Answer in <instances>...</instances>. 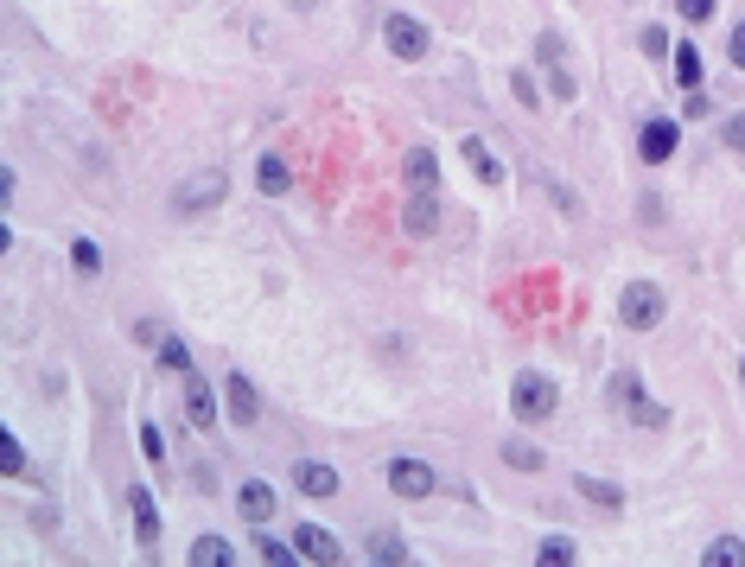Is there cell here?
Listing matches in <instances>:
<instances>
[{
  "label": "cell",
  "mask_w": 745,
  "mask_h": 567,
  "mask_svg": "<svg viewBox=\"0 0 745 567\" xmlns=\"http://www.w3.org/2000/svg\"><path fill=\"white\" fill-rule=\"evenodd\" d=\"M663 287L656 281H631L625 294H618V325H625V332H656V325H663Z\"/></svg>",
  "instance_id": "2"
},
{
  "label": "cell",
  "mask_w": 745,
  "mask_h": 567,
  "mask_svg": "<svg viewBox=\"0 0 745 567\" xmlns=\"http://www.w3.org/2000/svg\"><path fill=\"white\" fill-rule=\"evenodd\" d=\"M675 83H682V90L701 83V45H675Z\"/></svg>",
  "instance_id": "19"
},
{
  "label": "cell",
  "mask_w": 745,
  "mask_h": 567,
  "mask_svg": "<svg viewBox=\"0 0 745 567\" xmlns=\"http://www.w3.org/2000/svg\"><path fill=\"white\" fill-rule=\"evenodd\" d=\"M402 230H408V236H433V230H440V198H433V192H414V198L402 204Z\"/></svg>",
  "instance_id": "7"
},
{
  "label": "cell",
  "mask_w": 745,
  "mask_h": 567,
  "mask_svg": "<svg viewBox=\"0 0 745 567\" xmlns=\"http://www.w3.org/2000/svg\"><path fill=\"white\" fill-rule=\"evenodd\" d=\"M383 45H389L402 64H421L433 39H427V26H421V20H408V13H389V20H383Z\"/></svg>",
  "instance_id": "4"
},
{
  "label": "cell",
  "mask_w": 745,
  "mask_h": 567,
  "mask_svg": "<svg viewBox=\"0 0 745 567\" xmlns=\"http://www.w3.org/2000/svg\"><path fill=\"white\" fill-rule=\"evenodd\" d=\"M134 536H141L147 548L160 542V510H153V497H147V491H134Z\"/></svg>",
  "instance_id": "16"
},
{
  "label": "cell",
  "mask_w": 745,
  "mask_h": 567,
  "mask_svg": "<svg viewBox=\"0 0 745 567\" xmlns=\"http://www.w3.org/2000/svg\"><path fill=\"white\" fill-rule=\"evenodd\" d=\"M510 90H516V102H529V109H542V96H535V77H529V71H516V77H510Z\"/></svg>",
  "instance_id": "31"
},
{
  "label": "cell",
  "mask_w": 745,
  "mask_h": 567,
  "mask_svg": "<svg viewBox=\"0 0 745 567\" xmlns=\"http://www.w3.org/2000/svg\"><path fill=\"white\" fill-rule=\"evenodd\" d=\"M293 485L306 497H338V472L332 466H293Z\"/></svg>",
  "instance_id": "13"
},
{
  "label": "cell",
  "mask_w": 745,
  "mask_h": 567,
  "mask_svg": "<svg viewBox=\"0 0 745 567\" xmlns=\"http://www.w3.org/2000/svg\"><path fill=\"white\" fill-rule=\"evenodd\" d=\"M504 466L510 472H542V446L535 440H504Z\"/></svg>",
  "instance_id": "18"
},
{
  "label": "cell",
  "mask_w": 745,
  "mask_h": 567,
  "mask_svg": "<svg viewBox=\"0 0 745 567\" xmlns=\"http://www.w3.org/2000/svg\"><path fill=\"white\" fill-rule=\"evenodd\" d=\"M631 421H637V427H663L669 415H663V408L650 402V395H637V402H631Z\"/></svg>",
  "instance_id": "28"
},
{
  "label": "cell",
  "mask_w": 745,
  "mask_h": 567,
  "mask_svg": "<svg viewBox=\"0 0 745 567\" xmlns=\"http://www.w3.org/2000/svg\"><path fill=\"white\" fill-rule=\"evenodd\" d=\"M223 395H230V421H242V427H249L255 415H262V395H255V383H249V376H230V383H223Z\"/></svg>",
  "instance_id": "9"
},
{
  "label": "cell",
  "mask_w": 745,
  "mask_h": 567,
  "mask_svg": "<svg viewBox=\"0 0 745 567\" xmlns=\"http://www.w3.org/2000/svg\"><path fill=\"white\" fill-rule=\"evenodd\" d=\"M408 179H414V192H433V179H440V160H433V147H414V153H408Z\"/></svg>",
  "instance_id": "17"
},
{
  "label": "cell",
  "mask_w": 745,
  "mask_h": 567,
  "mask_svg": "<svg viewBox=\"0 0 745 567\" xmlns=\"http://www.w3.org/2000/svg\"><path fill=\"white\" fill-rule=\"evenodd\" d=\"M726 58H733V64H739V71H745V20L733 26V39H726Z\"/></svg>",
  "instance_id": "34"
},
{
  "label": "cell",
  "mask_w": 745,
  "mask_h": 567,
  "mask_svg": "<svg viewBox=\"0 0 745 567\" xmlns=\"http://www.w3.org/2000/svg\"><path fill=\"white\" fill-rule=\"evenodd\" d=\"M160 364L185 376V370H192V351H185V345H179V338H160Z\"/></svg>",
  "instance_id": "26"
},
{
  "label": "cell",
  "mask_w": 745,
  "mask_h": 567,
  "mask_svg": "<svg viewBox=\"0 0 745 567\" xmlns=\"http://www.w3.org/2000/svg\"><path fill=\"white\" fill-rule=\"evenodd\" d=\"M739 383H745V364H739Z\"/></svg>",
  "instance_id": "36"
},
{
  "label": "cell",
  "mask_w": 745,
  "mask_h": 567,
  "mask_svg": "<svg viewBox=\"0 0 745 567\" xmlns=\"http://www.w3.org/2000/svg\"><path fill=\"white\" fill-rule=\"evenodd\" d=\"M370 555H376V561H402V555H408V542L395 536V529H376V536H370Z\"/></svg>",
  "instance_id": "23"
},
{
  "label": "cell",
  "mask_w": 745,
  "mask_h": 567,
  "mask_svg": "<svg viewBox=\"0 0 745 567\" xmlns=\"http://www.w3.org/2000/svg\"><path fill=\"white\" fill-rule=\"evenodd\" d=\"M236 517H242V523H255V529L274 517V491L262 485V478H242V485H236Z\"/></svg>",
  "instance_id": "6"
},
{
  "label": "cell",
  "mask_w": 745,
  "mask_h": 567,
  "mask_svg": "<svg viewBox=\"0 0 745 567\" xmlns=\"http://www.w3.org/2000/svg\"><path fill=\"white\" fill-rule=\"evenodd\" d=\"M71 268L83 274V281H90V274H102V249L90 243V236H77V243H71Z\"/></svg>",
  "instance_id": "21"
},
{
  "label": "cell",
  "mask_w": 745,
  "mask_h": 567,
  "mask_svg": "<svg viewBox=\"0 0 745 567\" xmlns=\"http://www.w3.org/2000/svg\"><path fill=\"white\" fill-rule=\"evenodd\" d=\"M637 153H644L650 166H663L669 153H675V122H650L644 134H637Z\"/></svg>",
  "instance_id": "12"
},
{
  "label": "cell",
  "mask_w": 745,
  "mask_h": 567,
  "mask_svg": "<svg viewBox=\"0 0 745 567\" xmlns=\"http://www.w3.org/2000/svg\"><path fill=\"white\" fill-rule=\"evenodd\" d=\"M141 453H147V459H160V453H166V434H160L153 421H141Z\"/></svg>",
  "instance_id": "32"
},
{
  "label": "cell",
  "mask_w": 745,
  "mask_h": 567,
  "mask_svg": "<svg viewBox=\"0 0 745 567\" xmlns=\"http://www.w3.org/2000/svg\"><path fill=\"white\" fill-rule=\"evenodd\" d=\"M574 491L586 497V504H599V510H618V504H625V491H618V485H605V478H574Z\"/></svg>",
  "instance_id": "15"
},
{
  "label": "cell",
  "mask_w": 745,
  "mask_h": 567,
  "mask_svg": "<svg viewBox=\"0 0 745 567\" xmlns=\"http://www.w3.org/2000/svg\"><path fill=\"white\" fill-rule=\"evenodd\" d=\"M223 192H230V179H223V166H204L198 179H185L179 192H172V211H185V217H192V211H211V204H217Z\"/></svg>",
  "instance_id": "3"
},
{
  "label": "cell",
  "mask_w": 745,
  "mask_h": 567,
  "mask_svg": "<svg viewBox=\"0 0 745 567\" xmlns=\"http://www.w3.org/2000/svg\"><path fill=\"white\" fill-rule=\"evenodd\" d=\"M612 395H618V402H637L644 389H637V376H631V370H618V376H612Z\"/></svg>",
  "instance_id": "33"
},
{
  "label": "cell",
  "mask_w": 745,
  "mask_h": 567,
  "mask_svg": "<svg viewBox=\"0 0 745 567\" xmlns=\"http://www.w3.org/2000/svg\"><path fill=\"white\" fill-rule=\"evenodd\" d=\"M389 491L395 497H427L433 491V466L427 459H389Z\"/></svg>",
  "instance_id": "5"
},
{
  "label": "cell",
  "mask_w": 745,
  "mask_h": 567,
  "mask_svg": "<svg viewBox=\"0 0 745 567\" xmlns=\"http://www.w3.org/2000/svg\"><path fill=\"white\" fill-rule=\"evenodd\" d=\"M637 45H644L650 58H663V51H669V32H663V26H644V32H637Z\"/></svg>",
  "instance_id": "30"
},
{
  "label": "cell",
  "mask_w": 745,
  "mask_h": 567,
  "mask_svg": "<svg viewBox=\"0 0 745 567\" xmlns=\"http://www.w3.org/2000/svg\"><path fill=\"white\" fill-rule=\"evenodd\" d=\"M707 561H714V567H739L745 561V542L739 536H720L714 548H707Z\"/></svg>",
  "instance_id": "24"
},
{
  "label": "cell",
  "mask_w": 745,
  "mask_h": 567,
  "mask_svg": "<svg viewBox=\"0 0 745 567\" xmlns=\"http://www.w3.org/2000/svg\"><path fill=\"white\" fill-rule=\"evenodd\" d=\"M192 561L198 567H230V542H223V536H198L192 542Z\"/></svg>",
  "instance_id": "20"
},
{
  "label": "cell",
  "mask_w": 745,
  "mask_h": 567,
  "mask_svg": "<svg viewBox=\"0 0 745 567\" xmlns=\"http://www.w3.org/2000/svg\"><path fill=\"white\" fill-rule=\"evenodd\" d=\"M714 7L720 0H675V13H682L688 26H701V20H714Z\"/></svg>",
  "instance_id": "27"
},
{
  "label": "cell",
  "mask_w": 745,
  "mask_h": 567,
  "mask_svg": "<svg viewBox=\"0 0 745 567\" xmlns=\"http://www.w3.org/2000/svg\"><path fill=\"white\" fill-rule=\"evenodd\" d=\"M542 561H548V567L574 561V542H567V536H548V542H542Z\"/></svg>",
  "instance_id": "29"
},
{
  "label": "cell",
  "mask_w": 745,
  "mask_h": 567,
  "mask_svg": "<svg viewBox=\"0 0 745 567\" xmlns=\"http://www.w3.org/2000/svg\"><path fill=\"white\" fill-rule=\"evenodd\" d=\"M542 71H548V96H554V102H574V77L561 71V58H554V64H542Z\"/></svg>",
  "instance_id": "25"
},
{
  "label": "cell",
  "mask_w": 745,
  "mask_h": 567,
  "mask_svg": "<svg viewBox=\"0 0 745 567\" xmlns=\"http://www.w3.org/2000/svg\"><path fill=\"white\" fill-rule=\"evenodd\" d=\"M255 179H262V192L268 198H281V192H293V166L281 160V153H268L262 166H255Z\"/></svg>",
  "instance_id": "14"
},
{
  "label": "cell",
  "mask_w": 745,
  "mask_h": 567,
  "mask_svg": "<svg viewBox=\"0 0 745 567\" xmlns=\"http://www.w3.org/2000/svg\"><path fill=\"white\" fill-rule=\"evenodd\" d=\"M554 402H561V395H554V383L542 370H523L510 383V415L516 421H529V427H542V421H554Z\"/></svg>",
  "instance_id": "1"
},
{
  "label": "cell",
  "mask_w": 745,
  "mask_h": 567,
  "mask_svg": "<svg viewBox=\"0 0 745 567\" xmlns=\"http://www.w3.org/2000/svg\"><path fill=\"white\" fill-rule=\"evenodd\" d=\"M293 555H306V561H344V548L325 536L319 523H300V529H293Z\"/></svg>",
  "instance_id": "8"
},
{
  "label": "cell",
  "mask_w": 745,
  "mask_h": 567,
  "mask_svg": "<svg viewBox=\"0 0 745 567\" xmlns=\"http://www.w3.org/2000/svg\"><path fill=\"white\" fill-rule=\"evenodd\" d=\"M726 147H745V115H733V122H726Z\"/></svg>",
  "instance_id": "35"
},
{
  "label": "cell",
  "mask_w": 745,
  "mask_h": 567,
  "mask_svg": "<svg viewBox=\"0 0 745 567\" xmlns=\"http://www.w3.org/2000/svg\"><path fill=\"white\" fill-rule=\"evenodd\" d=\"M459 153H465V166H472V173H478L484 185H491V192H497V185H504V160H497V153L484 147L478 134H472V141H459Z\"/></svg>",
  "instance_id": "10"
},
{
  "label": "cell",
  "mask_w": 745,
  "mask_h": 567,
  "mask_svg": "<svg viewBox=\"0 0 745 567\" xmlns=\"http://www.w3.org/2000/svg\"><path fill=\"white\" fill-rule=\"evenodd\" d=\"M185 421H192V427H211L217 421L211 389H204V376H192V370H185Z\"/></svg>",
  "instance_id": "11"
},
{
  "label": "cell",
  "mask_w": 745,
  "mask_h": 567,
  "mask_svg": "<svg viewBox=\"0 0 745 567\" xmlns=\"http://www.w3.org/2000/svg\"><path fill=\"white\" fill-rule=\"evenodd\" d=\"M0 472H7V478H20V472H26V446L13 440L7 427H0Z\"/></svg>",
  "instance_id": "22"
}]
</instances>
